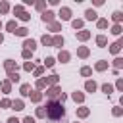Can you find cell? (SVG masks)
<instances>
[{"instance_id":"obj_1","label":"cell","mask_w":123,"mask_h":123,"mask_svg":"<svg viewBox=\"0 0 123 123\" xmlns=\"http://www.w3.org/2000/svg\"><path fill=\"white\" fill-rule=\"evenodd\" d=\"M63 115H65V110L60 102H48L46 104V117L50 121H60V119H63Z\"/></svg>"},{"instance_id":"obj_2","label":"cell","mask_w":123,"mask_h":123,"mask_svg":"<svg viewBox=\"0 0 123 123\" xmlns=\"http://www.w3.org/2000/svg\"><path fill=\"white\" fill-rule=\"evenodd\" d=\"M25 46H27V50H31V52H33V50L37 48V44H35V40H25Z\"/></svg>"},{"instance_id":"obj_3","label":"cell","mask_w":123,"mask_h":123,"mask_svg":"<svg viewBox=\"0 0 123 123\" xmlns=\"http://www.w3.org/2000/svg\"><path fill=\"white\" fill-rule=\"evenodd\" d=\"M69 13H71V12H69L67 8H63V10H62V19H69Z\"/></svg>"},{"instance_id":"obj_4","label":"cell","mask_w":123,"mask_h":123,"mask_svg":"<svg viewBox=\"0 0 123 123\" xmlns=\"http://www.w3.org/2000/svg\"><path fill=\"white\" fill-rule=\"evenodd\" d=\"M13 33H15V35H19V37H25V35H27V29H23V27H21V29H15Z\"/></svg>"},{"instance_id":"obj_5","label":"cell","mask_w":123,"mask_h":123,"mask_svg":"<svg viewBox=\"0 0 123 123\" xmlns=\"http://www.w3.org/2000/svg\"><path fill=\"white\" fill-rule=\"evenodd\" d=\"M94 17H96V12L94 10H88L86 12V19H94Z\"/></svg>"},{"instance_id":"obj_6","label":"cell","mask_w":123,"mask_h":123,"mask_svg":"<svg viewBox=\"0 0 123 123\" xmlns=\"http://www.w3.org/2000/svg\"><path fill=\"white\" fill-rule=\"evenodd\" d=\"M52 15H54L52 12H46V13L42 15V19H44V21H52Z\"/></svg>"},{"instance_id":"obj_7","label":"cell","mask_w":123,"mask_h":123,"mask_svg":"<svg viewBox=\"0 0 123 123\" xmlns=\"http://www.w3.org/2000/svg\"><path fill=\"white\" fill-rule=\"evenodd\" d=\"M60 60H62V62H67V60H69V54H67V52H62V54H60Z\"/></svg>"},{"instance_id":"obj_8","label":"cell","mask_w":123,"mask_h":123,"mask_svg":"<svg viewBox=\"0 0 123 123\" xmlns=\"http://www.w3.org/2000/svg\"><path fill=\"white\" fill-rule=\"evenodd\" d=\"M94 88H96V85H94L92 81H88V83H86V90H90V92H92Z\"/></svg>"},{"instance_id":"obj_9","label":"cell","mask_w":123,"mask_h":123,"mask_svg":"<svg viewBox=\"0 0 123 123\" xmlns=\"http://www.w3.org/2000/svg\"><path fill=\"white\" fill-rule=\"evenodd\" d=\"M29 88H31L29 85H23V86H21V94H25V96H27V94H29Z\"/></svg>"},{"instance_id":"obj_10","label":"cell","mask_w":123,"mask_h":123,"mask_svg":"<svg viewBox=\"0 0 123 123\" xmlns=\"http://www.w3.org/2000/svg\"><path fill=\"white\" fill-rule=\"evenodd\" d=\"M13 108H15V110H23V102H21V100L13 102Z\"/></svg>"},{"instance_id":"obj_11","label":"cell","mask_w":123,"mask_h":123,"mask_svg":"<svg viewBox=\"0 0 123 123\" xmlns=\"http://www.w3.org/2000/svg\"><path fill=\"white\" fill-rule=\"evenodd\" d=\"M6 69H8V71H12V69H13V62H12V60H8V62H6Z\"/></svg>"},{"instance_id":"obj_12","label":"cell","mask_w":123,"mask_h":123,"mask_svg":"<svg viewBox=\"0 0 123 123\" xmlns=\"http://www.w3.org/2000/svg\"><path fill=\"white\" fill-rule=\"evenodd\" d=\"M8 31H12V33L15 31V23H13V21H10V23H8Z\"/></svg>"},{"instance_id":"obj_13","label":"cell","mask_w":123,"mask_h":123,"mask_svg":"<svg viewBox=\"0 0 123 123\" xmlns=\"http://www.w3.org/2000/svg\"><path fill=\"white\" fill-rule=\"evenodd\" d=\"M96 42H98L100 46H104V44H106V38H104V37H98V38H96Z\"/></svg>"},{"instance_id":"obj_14","label":"cell","mask_w":123,"mask_h":123,"mask_svg":"<svg viewBox=\"0 0 123 123\" xmlns=\"http://www.w3.org/2000/svg\"><path fill=\"white\" fill-rule=\"evenodd\" d=\"M10 79H12V81H15V83H17V81H19V75H17V73H10Z\"/></svg>"},{"instance_id":"obj_15","label":"cell","mask_w":123,"mask_h":123,"mask_svg":"<svg viewBox=\"0 0 123 123\" xmlns=\"http://www.w3.org/2000/svg\"><path fill=\"white\" fill-rule=\"evenodd\" d=\"M102 90H104L106 94H110V92H111V86H110V85H104V86H102Z\"/></svg>"},{"instance_id":"obj_16","label":"cell","mask_w":123,"mask_h":123,"mask_svg":"<svg viewBox=\"0 0 123 123\" xmlns=\"http://www.w3.org/2000/svg\"><path fill=\"white\" fill-rule=\"evenodd\" d=\"M73 100H77V102H81V100H83V94H79V92H75V94H73Z\"/></svg>"},{"instance_id":"obj_17","label":"cell","mask_w":123,"mask_h":123,"mask_svg":"<svg viewBox=\"0 0 123 123\" xmlns=\"http://www.w3.org/2000/svg\"><path fill=\"white\" fill-rule=\"evenodd\" d=\"M119 46H121V42H115V44L111 46V52H117V50H119Z\"/></svg>"},{"instance_id":"obj_18","label":"cell","mask_w":123,"mask_h":123,"mask_svg":"<svg viewBox=\"0 0 123 123\" xmlns=\"http://www.w3.org/2000/svg\"><path fill=\"white\" fill-rule=\"evenodd\" d=\"M0 12H8V4H6V2L0 4Z\"/></svg>"},{"instance_id":"obj_19","label":"cell","mask_w":123,"mask_h":123,"mask_svg":"<svg viewBox=\"0 0 123 123\" xmlns=\"http://www.w3.org/2000/svg\"><path fill=\"white\" fill-rule=\"evenodd\" d=\"M79 38H83V40H85V38H88V33H85V31H83V33H79Z\"/></svg>"},{"instance_id":"obj_20","label":"cell","mask_w":123,"mask_h":123,"mask_svg":"<svg viewBox=\"0 0 123 123\" xmlns=\"http://www.w3.org/2000/svg\"><path fill=\"white\" fill-rule=\"evenodd\" d=\"M54 44H63V38H60V37H56V38H54Z\"/></svg>"},{"instance_id":"obj_21","label":"cell","mask_w":123,"mask_h":123,"mask_svg":"<svg viewBox=\"0 0 123 123\" xmlns=\"http://www.w3.org/2000/svg\"><path fill=\"white\" fill-rule=\"evenodd\" d=\"M79 54H81V56H83V58H85V56H86V54H88V50H86V48H81V50H79Z\"/></svg>"},{"instance_id":"obj_22","label":"cell","mask_w":123,"mask_h":123,"mask_svg":"<svg viewBox=\"0 0 123 123\" xmlns=\"http://www.w3.org/2000/svg\"><path fill=\"white\" fill-rule=\"evenodd\" d=\"M46 65H48V67L54 65V58H46Z\"/></svg>"},{"instance_id":"obj_23","label":"cell","mask_w":123,"mask_h":123,"mask_svg":"<svg viewBox=\"0 0 123 123\" xmlns=\"http://www.w3.org/2000/svg\"><path fill=\"white\" fill-rule=\"evenodd\" d=\"M81 73H83V75H90V69H88V67H83Z\"/></svg>"},{"instance_id":"obj_24","label":"cell","mask_w":123,"mask_h":123,"mask_svg":"<svg viewBox=\"0 0 123 123\" xmlns=\"http://www.w3.org/2000/svg\"><path fill=\"white\" fill-rule=\"evenodd\" d=\"M48 94H50V96H56V94H60V90H58V88H52Z\"/></svg>"},{"instance_id":"obj_25","label":"cell","mask_w":123,"mask_h":123,"mask_svg":"<svg viewBox=\"0 0 123 123\" xmlns=\"http://www.w3.org/2000/svg\"><path fill=\"white\" fill-rule=\"evenodd\" d=\"M2 88L8 92V90H10V83H2Z\"/></svg>"},{"instance_id":"obj_26","label":"cell","mask_w":123,"mask_h":123,"mask_svg":"<svg viewBox=\"0 0 123 123\" xmlns=\"http://www.w3.org/2000/svg\"><path fill=\"white\" fill-rule=\"evenodd\" d=\"M86 113H88V110H85V108H83V110H79V115H83V117H85Z\"/></svg>"},{"instance_id":"obj_27","label":"cell","mask_w":123,"mask_h":123,"mask_svg":"<svg viewBox=\"0 0 123 123\" xmlns=\"http://www.w3.org/2000/svg\"><path fill=\"white\" fill-rule=\"evenodd\" d=\"M23 123H35V119H33V117H25V119H23Z\"/></svg>"},{"instance_id":"obj_28","label":"cell","mask_w":123,"mask_h":123,"mask_svg":"<svg viewBox=\"0 0 123 123\" xmlns=\"http://www.w3.org/2000/svg\"><path fill=\"white\" fill-rule=\"evenodd\" d=\"M42 42H44V44H50V42H52V40H50V38H48V37H42Z\"/></svg>"},{"instance_id":"obj_29","label":"cell","mask_w":123,"mask_h":123,"mask_svg":"<svg viewBox=\"0 0 123 123\" xmlns=\"http://www.w3.org/2000/svg\"><path fill=\"white\" fill-rule=\"evenodd\" d=\"M31 98H33V100H35V102H38V100H40V94H33V96H31Z\"/></svg>"},{"instance_id":"obj_30","label":"cell","mask_w":123,"mask_h":123,"mask_svg":"<svg viewBox=\"0 0 123 123\" xmlns=\"http://www.w3.org/2000/svg\"><path fill=\"white\" fill-rule=\"evenodd\" d=\"M8 123H19V121H17V117H10V119H8Z\"/></svg>"},{"instance_id":"obj_31","label":"cell","mask_w":123,"mask_h":123,"mask_svg":"<svg viewBox=\"0 0 123 123\" xmlns=\"http://www.w3.org/2000/svg\"><path fill=\"white\" fill-rule=\"evenodd\" d=\"M0 42H2V35H0Z\"/></svg>"},{"instance_id":"obj_32","label":"cell","mask_w":123,"mask_h":123,"mask_svg":"<svg viewBox=\"0 0 123 123\" xmlns=\"http://www.w3.org/2000/svg\"><path fill=\"white\" fill-rule=\"evenodd\" d=\"M0 27H2V25H0Z\"/></svg>"}]
</instances>
